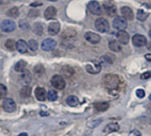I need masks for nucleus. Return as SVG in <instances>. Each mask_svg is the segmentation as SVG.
Here are the masks:
<instances>
[{
	"label": "nucleus",
	"mask_w": 151,
	"mask_h": 136,
	"mask_svg": "<svg viewBox=\"0 0 151 136\" xmlns=\"http://www.w3.org/2000/svg\"><path fill=\"white\" fill-rule=\"evenodd\" d=\"M5 47L9 50H13L16 48V42L12 39H8L5 42Z\"/></svg>",
	"instance_id": "7c9ffc66"
},
{
	"label": "nucleus",
	"mask_w": 151,
	"mask_h": 136,
	"mask_svg": "<svg viewBox=\"0 0 151 136\" xmlns=\"http://www.w3.org/2000/svg\"><path fill=\"white\" fill-rule=\"evenodd\" d=\"M121 13H122V15H123V17L127 20H133L134 19V12H133V10L130 8V7H128V6H124V7H122L121 8Z\"/></svg>",
	"instance_id": "2eb2a0df"
},
{
	"label": "nucleus",
	"mask_w": 151,
	"mask_h": 136,
	"mask_svg": "<svg viewBox=\"0 0 151 136\" xmlns=\"http://www.w3.org/2000/svg\"><path fill=\"white\" fill-rule=\"evenodd\" d=\"M149 5V4H143L142 6L138 10L137 12V19L140 20V21H144L147 19V18L149 17L150 15V12L149 11L146 9V7Z\"/></svg>",
	"instance_id": "f8f14e48"
},
{
	"label": "nucleus",
	"mask_w": 151,
	"mask_h": 136,
	"mask_svg": "<svg viewBox=\"0 0 151 136\" xmlns=\"http://www.w3.org/2000/svg\"><path fill=\"white\" fill-rule=\"evenodd\" d=\"M95 26H96V28L101 33H106L110 31V24L105 19H103V18L97 19L96 20Z\"/></svg>",
	"instance_id": "f03ea898"
},
{
	"label": "nucleus",
	"mask_w": 151,
	"mask_h": 136,
	"mask_svg": "<svg viewBox=\"0 0 151 136\" xmlns=\"http://www.w3.org/2000/svg\"><path fill=\"white\" fill-rule=\"evenodd\" d=\"M119 130V126L118 124H115V123H111V124H108L104 129V133H112V132H117Z\"/></svg>",
	"instance_id": "4be33fe9"
},
{
	"label": "nucleus",
	"mask_w": 151,
	"mask_h": 136,
	"mask_svg": "<svg viewBox=\"0 0 151 136\" xmlns=\"http://www.w3.org/2000/svg\"><path fill=\"white\" fill-rule=\"evenodd\" d=\"M34 70H35V73H37V74H41V73H43V71H44L43 66L41 65H38L35 66V69H34Z\"/></svg>",
	"instance_id": "e433bc0d"
},
{
	"label": "nucleus",
	"mask_w": 151,
	"mask_h": 136,
	"mask_svg": "<svg viewBox=\"0 0 151 136\" xmlns=\"http://www.w3.org/2000/svg\"><path fill=\"white\" fill-rule=\"evenodd\" d=\"M150 38H151V30H150Z\"/></svg>",
	"instance_id": "c03bdc74"
},
{
	"label": "nucleus",
	"mask_w": 151,
	"mask_h": 136,
	"mask_svg": "<svg viewBox=\"0 0 151 136\" xmlns=\"http://www.w3.org/2000/svg\"><path fill=\"white\" fill-rule=\"evenodd\" d=\"M3 108L7 112H13L16 110V104L12 98H4L3 101Z\"/></svg>",
	"instance_id": "1a4fd4ad"
},
{
	"label": "nucleus",
	"mask_w": 151,
	"mask_h": 136,
	"mask_svg": "<svg viewBox=\"0 0 151 136\" xmlns=\"http://www.w3.org/2000/svg\"><path fill=\"white\" fill-rule=\"evenodd\" d=\"M104 8L106 12V13L111 16V17H113L116 15L117 13V8L114 4H104Z\"/></svg>",
	"instance_id": "412c9836"
},
{
	"label": "nucleus",
	"mask_w": 151,
	"mask_h": 136,
	"mask_svg": "<svg viewBox=\"0 0 151 136\" xmlns=\"http://www.w3.org/2000/svg\"><path fill=\"white\" fill-rule=\"evenodd\" d=\"M109 48H110V50H111L114 52H119L121 50L120 44L119 43V42H117L115 40H112L109 42Z\"/></svg>",
	"instance_id": "393cba45"
},
{
	"label": "nucleus",
	"mask_w": 151,
	"mask_h": 136,
	"mask_svg": "<svg viewBox=\"0 0 151 136\" xmlns=\"http://www.w3.org/2000/svg\"><path fill=\"white\" fill-rule=\"evenodd\" d=\"M66 104L71 107H75L79 104V99L75 96H70L66 99Z\"/></svg>",
	"instance_id": "a878e982"
},
{
	"label": "nucleus",
	"mask_w": 151,
	"mask_h": 136,
	"mask_svg": "<svg viewBox=\"0 0 151 136\" xmlns=\"http://www.w3.org/2000/svg\"><path fill=\"white\" fill-rule=\"evenodd\" d=\"M151 77V71H148L144 73H142L141 75V79L142 80H147V79H150Z\"/></svg>",
	"instance_id": "58836bf2"
},
{
	"label": "nucleus",
	"mask_w": 151,
	"mask_h": 136,
	"mask_svg": "<svg viewBox=\"0 0 151 136\" xmlns=\"http://www.w3.org/2000/svg\"><path fill=\"white\" fill-rule=\"evenodd\" d=\"M48 1H50V2H56V1H58V0H48Z\"/></svg>",
	"instance_id": "37998d69"
},
{
	"label": "nucleus",
	"mask_w": 151,
	"mask_h": 136,
	"mask_svg": "<svg viewBox=\"0 0 151 136\" xmlns=\"http://www.w3.org/2000/svg\"><path fill=\"white\" fill-rule=\"evenodd\" d=\"M62 73H64V74H65L66 76H71V75H73V73H74V71H73V69L72 68V67H70V66H65V67H63V69H62Z\"/></svg>",
	"instance_id": "f704fd0d"
},
{
	"label": "nucleus",
	"mask_w": 151,
	"mask_h": 136,
	"mask_svg": "<svg viewBox=\"0 0 151 136\" xmlns=\"http://www.w3.org/2000/svg\"><path fill=\"white\" fill-rule=\"evenodd\" d=\"M27 46H28V48H29L31 50L35 51V50H36L38 49V42H37L35 40L31 39V40H29V41H28V42H27Z\"/></svg>",
	"instance_id": "2f4dec72"
},
{
	"label": "nucleus",
	"mask_w": 151,
	"mask_h": 136,
	"mask_svg": "<svg viewBox=\"0 0 151 136\" xmlns=\"http://www.w3.org/2000/svg\"><path fill=\"white\" fill-rule=\"evenodd\" d=\"M19 136H27V134H26V133H22V134L19 135Z\"/></svg>",
	"instance_id": "79ce46f5"
},
{
	"label": "nucleus",
	"mask_w": 151,
	"mask_h": 136,
	"mask_svg": "<svg viewBox=\"0 0 151 136\" xmlns=\"http://www.w3.org/2000/svg\"><path fill=\"white\" fill-rule=\"evenodd\" d=\"M103 119H93L89 122H88L87 126L89 127V128H95L96 127H98L101 123H102Z\"/></svg>",
	"instance_id": "cd10ccee"
},
{
	"label": "nucleus",
	"mask_w": 151,
	"mask_h": 136,
	"mask_svg": "<svg viewBox=\"0 0 151 136\" xmlns=\"http://www.w3.org/2000/svg\"><path fill=\"white\" fill-rule=\"evenodd\" d=\"M145 58H146L148 61L151 62V54H146V55H145Z\"/></svg>",
	"instance_id": "ea45409f"
},
{
	"label": "nucleus",
	"mask_w": 151,
	"mask_h": 136,
	"mask_svg": "<svg viewBox=\"0 0 151 136\" xmlns=\"http://www.w3.org/2000/svg\"><path fill=\"white\" fill-rule=\"evenodd\" d=\"M85 39L92 44H97L101 42V36L96 33H93V32L86 33L85 34Z\"/></svg>",
	"instance_id": "ddd939ff"
},
{
	"label": "nucleus",
	"mask_w": 151,
	"mask_h": 136,
	"mask_svg": "<svg viewBox=\"0 0 151 136\" xmlns=\"http://www.w3.org/2000/svg\"><path fill=\"white\" fill-rule=\"evenodd\" d=\"M60 30V24L58 22H51L48 27V32L50 35H56Z\"/></svg>",
	"instance_id": "dca6fc26"
},
{
	"label": "nucleus",
	"mask_w": 151,
	"mask_h": 136,
	"mask_svg": "<svg viewBox=\"0 0 151 136\" xmlns=\"http://www.w3.org/2000/svg\"><path fill=\"white\" fill-rule=\"evenodd\" d=\"M0 28L2 31L6 32V33L12 32L16 28V24L12 19H4V21H2V23L0 25Z\"/></svg>",
	"instance_id": "39448f33"
},
{
	"label": "nucleus",
	"mask_w": 151,
	"mask_h": 136,
	"mask_svg": "<svg viewBox=\"0 0 151 136\" xmlns=\"http://www.w3.org/2000/svg\"><path fill=\"white\" fill-rule=\"evenodd\" d=\"M99 63L101 64V65H111V64H112V60L111 59V58L108 55H105L100 58Z\"/></svg>",
	"instance_id": "72a5a7b5"
},
{
	"label": "nucleus",
	"mask_w": 151,
	"mask_h": 136,
	"mask_svg": "<svg viewBox=\"0 0 151 136\" xmlns=\"http://www.w3.org/2000/svg\"><path fill=\"white\" fill-rule=\"evenodd\" d=\"M51 85L56 89H64L65 87V81L64 78L60 75H54L51 80H50Z\"/></svg>",
	"instance_id": "7ed1b4c3"
},
{
	"label": "nucleus",
	"mask_w": 151,
	"mask_h": 136,
	"mask_svg": "<svg viewBox=\"0 0 151 136\" xmlns=\"http://www.w3.org/2000/svg\"><path fill=\"white\" fill-rule=\"evenodd\" d=\"M86 70L88 73L91 74H97L101 72L102 70V65L99 62L97 61H93L90 64H88L86 65Z\"/></svg>",
	"instance_id": "423d86ee"
},
{
	"label": "nucleus",
	"mask_w": 151,
	"mask_h": 136,
	"mask_svg": "<svg viewBox=\"0 0 151 136\" xmlns=\"http://www.w3.org/2000/svg\"><path fill=\"white\" fill-rule=\"evenodd\" d=\"M7 96V89L4 85L0 84V99H4L5 98V96Z\"/></svg>",
	"instance_id": "c9c22d12"
},
{
	"label": "nucleus",
	"mask_w": 151,
	"mask_h": 136,
	"mask_svg": "<svg viewBox=\"0 0 151 136\" xmlns=\"http://www.w3.org/2000/svg\"><path fill=\"white\" fill-rule=\"evenodd\" d=\"M136 96L139 98H143L145 96V91L142 89H139L136 90Z\"/></svg>",
	"instance_id": "4c0bfd02"
},
{
	"label": "nucleus",
	"mask_w": 151,
	"mask_h": 136,
	"mask_svg": "<svg viewBox=\"0 0 151 136\" xmlns=\"http://www.w3.org/2000/svg\"><path fill=\"white\" fill-rule=\"evenodd\" d=\"M57 45V42L54 39L47 38L42 42V49L45 51H50L55 49Z\"/></svg>",
	"instance_id": "9b49d317"
},
{
	"label": "nucleus",
	"mask_w": 151,
	"mask_h": 136,
	"mask_svg": "<svg viewBox=\"0 0 151 136\" xmlns=\"http://www.w3.org/2000/svg\"><path fill=\"white\" fill-rule=\"evenodd\" d=\"M113 27L119 30H125L127 27V20L123 16H117L113 20Z\"/></svg>",
	"instance_id": "20e7f679"
},
{
	"label": "nucleus",
	"mask_w": 151,
	"mask_h": 136,
	"mask_svg": "<svg viewBox=\"0 0 151 136\" xmlns=\"http://www.w3.org/2000/svg\"><path fill=\"white\" fill-rule=\"evenodd\" d=\"M34 30H35V33L36 35H41L43 34V27L40 22H37V23L35 24Z\"/></svg>",
	"instance_id": "c85d7f7f"
},
{
	"label": "nucleus",
	"mask_w": 151,
	"mask_h": 136,
	"mask_svg": "<svg viewBox=\"0 0 151 136\" xmlns=\"http://www.w3.org/2000/svg\"><path fill=\"white\" fill-rule=\"evenodd\" d=\"M110 104L107 102H102V103H96L95 104V108L98 112H105L109 109Z\"/></svg>",
	"instance_id": "b1692460"
},
{
	"label": "nucleus",
	"mask_w": 151,
	"mask_h": 136,
	"mask_svg": "<svg viewBox=\"0 0 151 136\" xmlns=\"http://www.w3.org/2000/svg\"><path fill=\"white\" fill-rule=\"evenodd\" d=\"M41 4H41V3H33V4H31L32 6H37V5H41Z\"/></svg>",
	"instance_id": "a19ab883"
},
{
	"label": "nucleus",
	"mask_w": 151,
	"mask_h": 136,
	"mask_svg": "<svg viewBox=\"0 0 151 136\" xmlns=\"http://www.w3.org/2000/svg\"><path fill=\"white\" fill-rule=\"evenodd\" d=\"M27 65V63L24 60H20L19 61L18 63H16V65H14V70L16 72H19V73H22L23 71L26 70V67Z\"/></svg>",
	"instance_id": "5701e85b"
},
{
	"label": "nucleus",
	"mask_w": 151,
	"mask_h": 136,
	"mask_svg": "<svg viewBox=\"0 0 151 136\" xmlns=\"http://www.w3.org/2000/svg\"><path fill=\"white\" fill-rule=\"evenodd\" d=\"M103 84L110 90H116L120 84V80L116 74H106L103 79Z\"/></svg>",
	"instance_id": "f257e3e1"
},
{
	"label": "nucleus",
	"mask_w": 151,
	"mask_h": 136,
	"mask_svg": "<svg viewBox=\"0 0 151 136\" xmlns=\"http://www.w3.org/2000/svg\"><path fill=\"white\" fill-rule=\"evenodd\" d=\"M35 96L36 97L37 100L42 102L46 99V96H47V94H46V91L43 88H41V87H38L35 89Z\"/></svg>",
	"instance_id": "f3484780"
},
{
	"label": "nucleus",
	"mask_w": 151,
	"mask_h": 136,
	"mask_svg": "<svg viewBox=\"0 0 151 136\" xmlns=\"http://www.w3.org/2000/svg\"><path fill=\"white\" fill-rule=\"evenodd\" d=\"M132 42L135 47H143L147 43V39L142 35H134L132 38Z\"/></svg>",
	"instance_id": "9d476101"
},
{
	"label": "nucleus",
	"mask_w": 151,
	"mask_h": 136,
	"mask_svg": "<svg viewBox=\"0 0 151 136\" xmlns=\"http://www.w3.org/2000/svg\"><path fill=\"white\" fill-rule=\"evenodd\" d=\"M16 49L19 53L23 54V53H26L27 51L28 46H27V43L24 40H19L16 42Z\"/></svg>",
	"instance_id": "6ab92c4d"
},
{
	"label": "nucleus",
	"mask_w": 151,
	"mask_h": 136,
	"mask_svg": "<svg viewBox=\"0 0 151 136\" xmlns=\"http://www.w3.org/2000/svg\"><path fill=\"white\" fill-rule=\"evenodd\" d=\"M19 81H20V84L24 87H27L31 81H32V75L30 73L29 71L27 70H25L21 73L20 76H19Z\"/></svg>",
	"instance_id": "6e6552de"
},
{
	"label": "nucleus",
	"mask_w": 151,
	"mask_h": 136,
	"mask_svg": "<svg viewBox=\"0 0 151 136\" xmlns=\"http://www.w3.org/2000/svg\"><path fill=\"white\" fill-rule=\"evenodd\" d=\"M75 36H76V31L74 29H73V28H67V29H65L63 32L62 35H61V37L64 40H66V41L71 40V39H73Z\"/></svg>",
	"instance_id": "a211bd4d"
},
{
	"label": "nucleus",
	"mask_w": 151,
	"mask_h": 136,
	"mask_svg": "<svg viewBox=\"0 0 151 136\" xmlns=\"http://www.w3.org/2000/svg\"><path fill=\"white\" fill-rule=\"evenodd\" d=\"M150 101H151V95H150Z\"/></svg>",
	"instance_id": "a18cd8bd"
},
{
	"label": "nucleus",
	"mask_w": 151,
	"mask_h": 136,
	"mask_svg": "<svg viewBox=\"0 0 151 136\" xmlns=\"http://www.w3.org/2000/svg\"><path fill=\"white\" fill-rule=\"evenodd\" d=\"M57 15V9L53 6L48 7L44 12V17L46 19H52Z\"/></svg>",
	"instance_id": "aec40b11"
},
{
	"label": "nucleus",
	"mask_w": 151,
	"mask_h": 136,
	"mask_svg": "<svg viewBox=\"0 0 151 136\" xmlns=\"http://www.w3.org/2000/svg\"><path fill=\"white\" fill-rule=\"evenodd\" d=\"M88 8L90 11V12L92 14L95 15H101L103 13V10L102 7L100 5V4L97 1H91L88 3Z\"/></svg>",
	"instance_id": "0eeeda50"
},
{
	"label": "nucleus",
	"mask_w": 151,
	"mask_h": 136,
	"mask_svg": "<svg viewBox=\"0 0 151 136\" xmlns=\"http://www.w3.org/2000/svg\"><path fill=\"white\" fill-rule=\"evenodd\" d=\"M31 91H32V89L30 88V87H24L21 90H20V96H22V97H24V98H26V97H28V96H30V95H31Z\"/></svg>",
	"instance_id": "bb28decb"
},
{
	"label": "nucleus",
	"mask_w": 151,
	"mask_h": 136,
	"mask_svg": "<svg viewBox=\"0 0 151 136\" xmlns=\"http://www.w3.org/2000/svg\"><path fill=\"white\" fill-rule=\"evenodd\" d=\"M117 39H118V42H120L121 44H127L129 42L130 37H129V35L125 30H119L117 33Z\"/></svg>",
	"instance_id": "4468645a"
},
{
	"label": "nucleus",
	"mask_w": 151,
	"mask_h": 136,
	"mask_svg": "<svg viewBox=\"0 0 151 136\" xmlns=\"http://www.w3.org/2000/svg\"><path fill=\"white\" fill-rule=\"evenodd\" d=\"M6 15L11 17V18H16L18 15H19V10L17 7H13V8H11L7 12H6Z\"/></svg>",
	"instance_id": "c756f323"
},
{
	"label": "nucleus",
	"mask_w": 151,
	"mask_h": 136,
	"mask_svg": "<svg viewBox=\"0 0 151 136\" xmlns=\"http://www.w3.org/2000/svg\"><path fill=\"white\" fill-rule=\"evenodd\" d=\"M47 98L50 100V101H56L57 99H58V94H57V92L54 90V89H51V90H50L49 92H48V94H47Z\"/></svg>",
	"instance_id": "473e14b6"
}]
</instances>
